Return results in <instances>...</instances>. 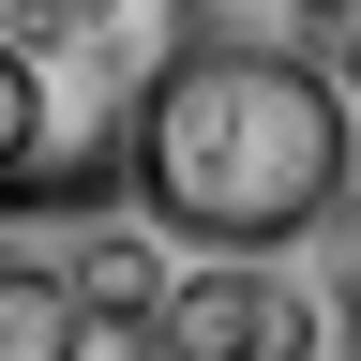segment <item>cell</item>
<instances>
[{
	"mask_svg": "<svg viewBox=\"0 0 361 361\" xmlns=\"http://www.w3.org/2000/svg\"><path fill=\"white\" fill-rule=\"evenodd\" d=\"M61 271H75V301L106 316V331H151V316H166V286H180V271H166V226H151V211H90Z\"/></svg>",
	"mask_w": 361,
	"mask_h": 361,
	"instance_id": "277c9868",
	"label": "cell"
},
{
	"mask_svg": "<svg viewBox=\"0 0 361 361\" xmlns=\"http://www.w3.org/2000/svg\"><path fill=\"white\" fill-rule=\"evenodd\" d=\"M316 286H331V316H361V196L316 226Z\"/></svg>",
	"mask_w": 361,
	"mask_h": 361,
	"instance_id": "8992f818",
	"label": "cell"
},
{
	"mask_svg": "<svg viewBox=\"0 0 361 361\" xmlns=\"http://www.w3.org/2000/svg\"><path fill=\"white\" fill-rule=\"evenodd\" d=\"M286 16H301V30H331V16H361V0H286Z\"/></svg>",
	"mask_w": 361,
	"mask_h": 361,
	"instance_id": "52a82bcc",
	"label": "cell"
},
{
	"mask_svg": "<svg viewBox=\"0 0 361 361\" xmlns=\"http://www.w3.org/2000/svg\"><path fill=\"white\" fill-rule=\"evenodd\" d=\"M316 316H331V301H301L271 256H211V271L166 286L151 361H316Z\"/></svg>",
	"mask_w": 361,
	"mask_h": 361,
	"instance_id": "3957f363",
	"label": "cell"
},
{
	"mask_svg": "<svg viewBox=\"0 0 361 361\" xmlns=\"http://www.w3.org/2000/svg\"><path fill=\"white\" fill-rule=\"evenodd\" d=\"M90 331H106V316L75 301V271L0 256V361H90Z\"/></svg>",
	"mask_w": 361,
	"mask_h": 361,
	"instance_id": "5b68a950",
	"label": "cell"
},
{
	"mask_svg": "<svg viewBox=\"0 0 361 361\" xmlns=\"http://www.w3.org/2000/svg\"><path fill=\"white\" fill-rule=\"evenodd\" d=\"M196 30L211 0H0V226L106 211L135 180V121Z\"/></svg>",
	"mask_w": 361,
	"mask_h": 361,
	"instance_id": "7a4b0ae2",
	"label": "cell"
},
{
	"mask_svg": "<svg viewBox=\"0 0 361 361\" xmlns=\"http://www.w3.org/2000/svg\"><path fill=\"white\" fill-rule=\"evenodd\" d=\"M361 180V106L316 45H241L196 30L180 75L135 121V180L121 196L196 256H301Z\"/></svg>",
	"mask_w": 361,
	"mask_h": 361,
	"instance_id": "6da1fadb",
	"label": "cell"
}]
</instances>
